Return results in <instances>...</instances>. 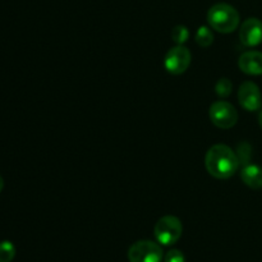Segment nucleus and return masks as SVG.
I'll return each instance as SVG.
<instances>
[{"instance_id": "nucleus-1", "label": "nucleus", "mask_w": 262, "mask_h": 262, "mask_svg": "<svg viewBox=\"0 0 262 262\" xmlns=\"http://www.w3.org/2000/svg\"><path fill=\"white\" fill-rule=\"evenodd\" d=\"M205 166L210 176L216 179H229L235 174L239 166L238 156L229 146L214 145L205 156Z\"/></svg>"}, {"instance_id": "nucleus-2", "label": "nucleus", "mask_w": 262, "mask_h": 262, "mask_svg": "<svg viewBox=\"0 0 262 262\" xmlns=\"http://www.w3.org/2000/svg\"><path fill=\"white\" fill-rule=\"evenodd\" d=\"M239 13L227 3H217L207 12V22L210 27L220 33H232L239 26Z\"/></svg>"}, {"instance_id": "nucleus-3", "label": "nucleus", "mask_w": 262, "mask_h": 262, "mask_svg": "<svg viewBox=\"0 0 262 262\" xmlns=\"http://www.w3.org/2000/svg\"><path fill=\"white\" fill-rule=\"evenodd\" d=\"M154 234L161 246H173L181 239L183 234V225L177 216L166 215L158 220L154 228Z\"/></svg>"}, {"instance_id": "nucleus-4", "label": "nucleus", "mask_w": 262, "mask_h": 262, "mask_svg": "<svg viewBox=\"0 0 262 262\" xmlns=\"http://www.w3.org/2000/svg\"><path fill=\"white\" fill-rule=\"evenodd\" d=\"M164 252L160 243L148 239L133 243L128 250L129 262H163Z\"/></svg>"}, {"instance_id": "nucleus-5", "label": "nucleus", "mask_w": 262, "mask_h": 262, "mask_svg": "<svg viewBox=\"0 0 262 262\" xmlns=\"http://www.w3.org/2000/svg\"><path fill=\"white\" fill-rule=\"evenodd\" d=\"M210 119L215 127L220 129H230L238 122V113L230 102L225 100L215 101L210 106Z\"/></svg>"}, {"instance_id": "nucleus-6", "label": "nucleus", "mask_w": 262, "mask_h": 262, "mask_svg": "<svg viewBox=\"0 0 262 262\" xmlns=\"http://www.w3.org/2000/svg\"><path fill=\"white\" fill-rule=\"evenodd\" d=\"M191 60V51L186 46L177 45L166 53L165 59H164V67L170 74L179 76L189 68Z\"/></svg>"}, {"instance_id": "nucleus-7", "label": "nucleus", "mask_w": 262, "mask_h": 262, "mask_svg": "<svg viewBox=\"0 0 262 262\" xmlns=\"http://www.w3.org/2000/svg\"><path fill=\"white\" fill-rule=\"evenodd\" d=\"M238 100L241 106L247 112H257L262 105L261 91L252 81H246L238 90Z\"/></svg>"}, {"instance_id": "nucleus-8", "label": "nucleus", "mask_w": 262, "mask_h": 262, "mask_svg": "<svg viewBox=\"0 0 262 262\" xmlns=\"http://www.w3.org/2000/svg\"><path fill=\"white\" fill-rule=\"evenodd\" d=\"M241 42L247 48L260 45L262 42V22L258 18L251 17L242 23L239 30Z\"/></svg>"}, {"instance_id": "nucleus-9", "label": "nucleus", "mask_w": 262, "mask_h": 262, "mask_svg": "<svg viewBox=\"0 0 262 262\" xmlns=\"http://www.w3.org/2000/svg\"><path fill=\"white\" fill-rule=\"evenodd\" d=\"M238 66L243 73L250 76H260L262 74V53L256 50L246 51L239 56Z\"/></svg>"}, {"instance_id": "nucleus-10", "label": "nucleus", "mask_w": 262, "mask_h": 262, "mask_svg": "<svg viewBox=\"0 0 262 262\" xmlns=\"http://www.w3.org/2000/svg\"><path fill=\"white\" fill-rule=\"evenodd\" d=\"M243 183L252 189L262 188V168L258 165H246L241 171Z\"/></svg>"}, {"instance_id": "nucleus-11", "label": "nucleus", "mask_w": 262, "mask_h": 262, "mask_svg": "<svg viewBox=\"0 0 262 262\" xmlns=\"http://www.w3.org/2000/svg\"><path fill=\"white\" fill-rule=\"evenodd\" d=\"M194 37H196L194 40H196L197 45L201 48H210L214 42V33H212L211 27H207V26H201L197 30Z\"/></svg>"}, {"instance_id": "nucleus-12", "label": "nucleus", "mask_w": 262, "mask_h": 262, "mask_svg": "<svg viewBox=\"0 0 262 262\" xmlns=\"http://www.w3.org/2000/svg\"><path fill=\"white\" fill-rule=\"evenodd\" d=\"M15 257V247L9 241L0 242V262H12Z\"/></svg>"}, {"instance_id": "nucleus-13", "label": "nucleus", "mask_w": 262, "mask_h": 262, "mask_svg": "<svg viewBox=\"0 0 262 262\" xmlns=\"http://www.w3.org/2000/svg\"><path fill=\"white\" fill-rule=\"evenodd\" d=\"M188 37L189 31L188 28L183 25L176 26V27L173 28V31H171V38H173V41L177 45H183V43L188 40Z\"/></svg>"}, {"instance_id": "nucleus-14", "label": "nucleus", "mask_w": 262, "mask_h": 262, "mask_svg": "<svg viewBox=\"0 0 262 262\" xmlns=\"http://www.w3.org/2000/svg\"><path fill=\"white\" fill-rule=\"evenodd\" d=\"M233 84L232 82L228 78H220L219 81L215 84V92L217 94V96L222 97V99H225V97L229 96L232 94Z\"/></svg>"}, {"instance_id": "nucleus-15", "label": "nucleus", "mask_w": 262, "mask_h": 262, "mask_svg": "<svg viewBox=\"0 0 262 262\" xmlns=\"http://www.w3.org/2000/svg\"><path fill=\"white\" fill-rule=\"evenodd\" d=\"M164 262H186V257H184L183 252L179 250H173L168 251V252L164 255Z\"/></svg>"}, {"instance_id": "nucleus-16", "label": "nucleus", "mask_w": 262, "mask_h": 262, "mask_svg": "<svg viewBox=\"0 0 262 262\" xmlns=\"http://www.w3.org/2000/svg\"><path fill=\"white\" fill-rule=\"evenodd\" d=\"M258 124H260V127L262 128V110L258 113Z\"/></svg>"}, {"instance_id": "nucleus-17", "label": "nucleus", "mask_w": 262, "mask_h": 262, "mask_svg": "<svg viewBox=\"0 0 262 262\" xmlns=\"http://www.w3.org/2000/svg\"><path fill=\"white\" fill-rule=\"evenodd\" d=\"M3 188H4V179H3L2 177H0V192L3 191Z\"/></svg>"}]
</instances>
